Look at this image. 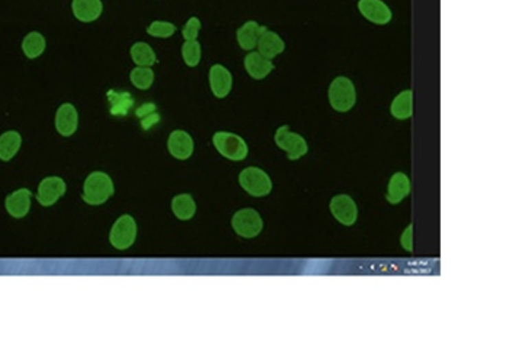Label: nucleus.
Returning <instances> with one entry per match:
<instances>
[{
  "label": "nucleus",
  "mask_w": 509,
  "mask_h": 339,
  "mask_svg": "<svg viewBox=\"0 0 509 339\" xmlns=\"http://www.w3.org/2000/svg\"><path fill=\"white\" fill-rule=\"evenodd\" d=\"M114 183L105 172H92L84 179L82 198L89 205H101L114 196Z\"/></svg>",
  "instance_id": "obj_1"
},
{
  "label": "nucleus",
  "mask_w": 509,
  "mask_h": 339,
  "mask_svg": "<svg viewBox=\"0 0 509 339\" xmlns=\"http://www.w3.org/2000/svg\"><path fill=\"white\" fill-rule=\"evenodd\" d=\"M329 102L335 111L348 113L351 111L357 102V91L351 79L339 76L333 79L329 86Z\"/></svg>",
  "instance_id": "obj_2"
},
{
  "label": "nucleus",
  "mask_w": 509,
  "mask_h": 339,
  "mask_svg": "<svg viewBox=\"0 0 509 339\" xmlns=\"http://www.w3.org/2000/svg\"><path fill=\"white\" fill-rule=\"evenodd\" d=\"M213 144L217 152L233 162L245 161L249 153L246 141L234 132L218 131L213 136Z\"/></svg>",
  "instance_id": "obj_3"
},
{
  "label": "nucleus",
  "mask_w": 509,
  "mask_h": 339,
  "mask_svg": "<svg viewBox=\"0 0 509 339\" xmlns=\"http://www.w3.org/2000/svg\"><path fill=\"white\" fill-rule=\"evenodd\" d=\"M240 187L252 197H267L272 191V180L262 169L251 166L246 167L239 175Z\"/></svg>",
  "instance_id": "obj_4"
},
{
  "label": "nucleus",
  "mask_w": 509,
  "mask_h": 339,
  "mask_svg": "<svg viewBox=\"0 0 509 339\" xmlns=\"http://www.w3.org/2000/svg\"><path fill=\"white\" fill-rule=\"evenodd\" d=\"M137 237V223L130 214H124L114 223L109 233V244L118 250L128 249Z\"/></svg>",
  "instance_id": "obj_5"
},
{
  "label": "nucleus",
  "mask_w": 509,
  "mask_h": 339,
  "mask_svg": "<svg viewBox=\"0 0 509 339\" xmlns=\"http://www.w3.org/2000/svg\"><path fill=\"white\" fill-rule=\"evenodd\" d=\"M275 144L287 153L290 161H299L300 157L307 154L308 146L303 136L290 131L289 126H282L275 132Z\"/></svg>",
  "instance_id": "obj_6"
},
{
  "label": "nucleus",
  "mask_w": 509,
  "mask_h": 339,
  "mask_svg": "<svg viewBox=\"0 0 509 339\" xmlns=\"http://www.w3.org/2000/svg\"><path fill=\"white\" fill-rule=\"evenodd\" d=\"M231 226L234 232L240 237L252 239L262 232L264 222L262 217H260V214L256 210L243 209L233 215Z\"/></svg>",
  "instance_id": "obj_7"
},
{
  "label": "nucleus",
  "mask_w": 509,
  "mask_h": 339,
  "mask_svg": "<svg viewBox=\"0 0 509 339\" xmlns=\"http://www.w3.org/2000/svg\"><path fill=\"white\" fill-rule=\"evenodd\" d=\"M66 183L60 176H48L43 179L36 192V200L44 207L56 204L66 194Z\"/></svg>",
  "instance_id": "obj_8"
},
{
  "label": "nucleus",
  "mask_w": 509,
  "mask_h": 339,
  "mask_svg": "<svg viewBox=\"0 0 509 339\" xmlns=\"http://www.w3.org/2000/svg\"><path fill=\"white\" fill-rule=\"evenodd\" d=\"M330 211L335 219L343 226H352L357 222L358 217L357 204L350 196H345V194H341V196L332 198Z\"/></svg>",
  "instance_id": "obj_9"
},
{
  "label": "nucleus",
  "mask_w": 509,
  "mask_h": 339,
  "mask_svg": "<svg viewBox=\"0 0 509 339\" xmlns=\"http://www.w3.org/2000/svg\"><path fill=\"white\" fill-rule=\"evenodd\" d=\"M358 10L376 25H387L392 21V10L383 0H358Z\"/></svg>",
  "instance_id": "obj_10"
},
{
  "label": "nucleus",
  "mask_w": 509,
  "mask_h": 339,
  "mask_svg": "<svg viewBox=\"0 0 509 339\" xmlns=\"http://www.w3.org/2000/svg\"><path fill=\"white\" fill-rule=\"evenodd\" d=\"M79 127V114L74 105L66 102L60 105L56 113V130L63 137H70L78 131Z\"/></svg>",
  "instance_id": "obj_11"
},
{
  "label": "nucleus",
  "mask_w": 509,
  "mask_h": 339,
  "mask_svg": "<svg viewBox=\"0 0 509 339\" xmlns=\"http://www.w3.org/2000/svg\"><path fill=\"white\" fill-rule=\"evenodd\" d=\"M168 150L178 161L190 159L194 153V140L183 130H175L168 139Z\"/></svg>",
  "instance_id": "obj_12"
},
{
  "label": "nucleus",
  "mask_w": 509,
  "mask_h": 339,
  "mask_svg": "<svg viewBox=\"0 0 509 339\" xmlns=\"http://www.w3.org/2000/svg\"><path fill=\"white\" fill-rule=\"evenodd\" d=\"M210 88L218 100L226 98L231 92L233 76L225 66L214 65L210 69Z\"/></svg>",
  "instance_id": "obj_13"
},
{
  "label": "nucleus",
  "mask_w": 509,
  "mask_h": 339,
  "mask_svg": "<svg viewBox=\"0 0 509 339\" xmlns=\"http://www.w3.org/2000/svg\"><path fill=\"white\" fill-rule=\"evenodd\" d=\"M71 10L78 21L83 23H92L101 18L104 5L101 0H73Z\"/></svg>",
  "instance_id": "obj_14"
},
{
  "label": "nucleus",
  "mask_w": 509,
  "mask_h": 339,
  "mask_svg": "<svg viewBox=\"0 0 509 339\" xmlns=\"http://www.w3.org/2000/svg\"><path fill=\"white\" fill-rule=\"evenodd\" d=\"M31 198L32 192L27 188H21L15 192H12L5 201V207L8 213L15 217V219H22L31 210Z\"/></svg>",
  "instance_id": "obj_15"
},
{
  "label": "nucleus",
  "mask_w": 509,
  "mask_h": 339,
  "mask_svg": "<svg viewBox=\"0 0 509 339\" xmlns=\"http://www.w3.org/2000/svg\"><path fill=\"white\" fill-rule=\"evenodd\" d=\"M245 69L252 79L262 80L275 69V66L272 63V60L265 58L258 51H251L245 57Z\"/></svg>",
  "instance_id": "obj_16"
},
{
  "label": "nucleus",
  "mask_w": 509,
  "mask_h": 339,
  "mask_svg": "<svg viewBox=\"0 0 509 339\" xmlns=\"http://www.w3.org/2000/svg\"><path fill=\"white\" fill-rule=\"evenodd\" d=\"M256 48L259 54H262L268 60H272L285 50V43L277 32L265 30L260 34Z\"/></svg>",
  "instance_id": "obj_17"
},
{
  "label": "nucleus",
  "mask_w": 509,
  "mask_h": 339,
  "mask_svg": "<svg viewBox=\"0 0 509 339\" xmlns=\"http://www.w3.org/2000/svg\"><path fill=\"white\" fill-rule=\"evenodd\" d=\"M267 28L260 27L256 21H247L246 23L238 30V43L240 45L242 50L246 51H252L253 48H256L260 34H262Z\"/></svg>",
  "instance_id": "obj_18"
},
{
  "label": "nucleus",
  "mask_w": 509,
  "mask_h": 339,
  "mask_svg": "<svg viewBox=\"0 0 509 339\" xmlns=\"http://www.w3.org/2000/svg\"><path fill=\"white\" fill-rule=\"evenodd\" d=\"M409 194H411V179L407 178L403 172H396L389 183L387 188V201L390 204H399L402 202Z\"/></svg>",
  "instance_id": "obj_19"
},
{
  "label": "nucleus",
  "mask_w": 509,
  "mask_h": 339,
  "mask_svg": "<svg viewBox=\"0 0 509 339\" xmlns=\"http://www.w3.org/2000/svg\"><path fill=\"white\" fill-rule=\"evenodd\" d=\"M390 113L396 119H409L414 115V92L403 91L393 100Z\"/></svg>",
  "instance_id": "obj_20"
},
{
  "label": "nucleus",
  "mask_w": 509,
  "mask_h": 339,
  "mask_svg": "<svg viewBox=\"0 0 509 339\" xmlns=\"http://www.w3.org/2000/svg\"><path fill=\"white\" fill-rule=\"evenodd\" d=\"M22 146V137L18 131H6L0 136V161L9 162Z\"/></svg>",
  "instance_id": "obj_21"
},
{
  "label": "nucleus",
  "mask_w": 509,
  "mask_h": 339,
  "mask_svg": "<svg viewBox=\"0 0 509 339\" xmlns=\"http://www.w3.org/2000/svg\"><path fill=\"white\" fill-rule=\"evenodd\" d=\"M172 211L179 220H191L196 213V204L190 194H181L172 200Z\"/></svg>",
  "instance_id": "obj_22"
},
{
  "label": "nucleus",
  "mask_w": 509,
  "mask_h": 339,
  "mask_svg": "<svg viewBox=\"0 0 509 339\" xmlns=\"http://www.w3.org/2000/svg\"><path fill=\"white\" fill-rule=\"evenodd\" d=\"M130 54H131V60L134 62V65L139 67H152L157 63V58H156L153 48L143 41L133 44Z\"/></svg>",
  "instance_id": "obj_23"
},
{
  "label": "nucleus",
  "mask_w": 509,
  "mask_h": 339,
  "mask_svg": "<svg viewBox=\"0 0 509 339\" xmlns=\"http://www.w3.org/2000/svg\"><path fill=\"white\" fill-rule=\"evenodd\" d=\"M45 47H47V43H45L44 35L36 31L30 32L22 41V51L31 60L38 58L45 51Z\"/></svg>",
  "instance_id": "obj_24"
},
{
  "label": "nucleus",
  "mask_w": 509,
  "mask_h": 339,
  "mask_svg": "<svg viewBox=\"0 0 509 339\" xmlns=\"http://www.w3.org/2000/svg\"><path fill=\"white\" fill-rule=\"evenodd\" d=\"M108 100L111 102V114L113 115H127L133 105V98L128 92H108Z\"/></svg>",
  "instance_id": "obj_25"
},
{
  "label": "nucleus",
  "mask_w": 509,
  "mask_h": 339,
  "mask_svg": "<svg viewBox=\"0 0 509 339\" xmlns=\"http://www.w3.org/2000/svg\"><path fill=\"white\" fill-rule=\"evenodd\" d=\"M130 80L137 89L147 91L155 82V73H153L152 67H139L137 66L134 70H131Z\"/></svg>",
  "instance_id": "obj_26"
},
{
  "label": "nucleus",
  "mask_w": 509,
  "mask_h": 339,
  "mask_svg": "<svg viewBox=\"0 0 509 339\" xmlns=\"http://www.w3.org/2000/svg\"><path fill=\"white\" fill-rule=\"evenodd\" d=\"M182 58L186 66L195 67L201 62V44L196 40L185 41L182 45Z\"/></svg>",
  "instance_id": "obj_27"
},
{
  "label": "nucleus",
  "mask_w": 509,
  "mask_h": 339,
  "mask_svg": "<svg viewBox=\"0 0 509 339\" xmlns=\"http://www.w3.org/2000/svg\"><path fill=\"white\" fill-rule=\"evenodd\" d=\"M177 32L175 23L168 21H155L147 27V34L155 38H169Z\"/></svg>",
  "instance_id": "obj_28"
},
{
  "label": "nucleus",
  "mask_w": 509,
  "mask_h": 339,
  "mask_svg": "<svg viewBox=\"0 0 509 339\" xmlns=\"http://www.w3.org/2000/svg\"><path fill=\"white\" fill-rule=\"evenodd\" d=\"M201 31V21L196 16H192L188 19L182 28V37L185 41H192L198 38V34Z\"/></svg>",
  "instance_id": "obj_29"
},
{
  "label": "nucleus",
  "mask_w": 509,
  "mask_h": 339,
  "mask_svg": "<svg viewBox=\"0 0 509 339\" xmlns=\"http://www.w3.org/2000/svg\"><path fill=\"white\" fill-rule=\"evenodd\" d=\"M402 246L407 252H414V224H409L402 235Z\"/></svg>",
  "instance_id": "obj_30"
},
{
  "label": "nucleus",
  "mask_w": 509,
  "mask_h": 339,
  "mask_svg": "<svg viewBox=\"0 0 509 339\" xmlns=\"http://www.w3.org/2000/svg\"><path fill=\"white\" fill-rule=\"evenodd\" d=\"M159 121H160L159 114L157 113H152V114H148L147 117L142 118V126H143L144 130H148L150 127H153L155 124H157Z\"/></svg>",
  "instance_id": "obj_31"
},
{
  "label": "nucleus",
  "mask_w": 509,
  "mask_h": 339,
  "mask_svg": "<svg viewBox=\"0 0 509 339\" xmlns=\"http://www.w3.org/2000/svg\"><path fill=\"white\" fill-rule=\"evenodd\" d=\"M152 113H156V105L155 104H144L140 108H137V111H135V114H137V117L140 119L147 117L148 114H152Z\"/></svg>",
  "instance_id": "obj_32"
}]
</instances>
